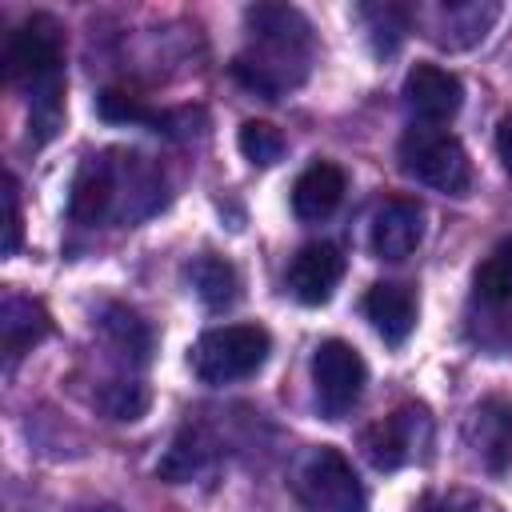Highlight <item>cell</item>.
Here are the masks:
<instances>
[{
	"instance_id": "cell-1",
	"label": "cell",
	"mask_w": 512,
	"mask_h": 512,
	"mask_svg": "<svg viewBox=\"0 0 512 512\" xmlns=\"http://www.w3.org/2000/svg\"><path fill=\"white\" fill-rule=\"evenodd\" d=\"M168 200L156 160L128 148H100L80 160L68 188V220L76 224H140Z\"/></svg>"
},
{
	"instance_id": "cell-2",
	"label": "cell",
	"mask_w": 512,
	"mask_h": 512,
	"mask_svg": "<svg viewBox=\"0 0 512 512\" xmlns=\"http://www.w3.org/2000/svg\"><path fill=\"white\" fill-rule=\"evenodd\" d=\"M8 84L28 88L32 148L48 144L64 124V24L52 12H32L4 44Z\"/></svg>"
},
{
	"instance_id": "cell-3",
	"label": "cell",
	"mask_w": 512,
	"mask_h": 512,
	"mask_svg": "<svg viewBox=\"0 0 512 512\" xmlns=\"http://www.w3.org/2000/svg\"><path fill=\"white\" fill-rule=\"evenodd\" d=\"M252 32V48L232 60V72L244 88L260 92L264 100H280L308 76L312 60V24L292 4H252L244 12Z\"/></svg>"
},
{
	"instance_id": "cell-4",
	"label": "cell",
	"mask_w": 512,
	"mask_h": 512,
	"mask_svg": "<svg viewBox=\"0 0 512 512\" xmlns=\"http://www.w3.org/2000/svg\"><path fill=\"white\" fill-rule=\"evenodd\" d=\"M396 160H400V172L424 188H436L448 196H464L472 188V160L460 136L440 124H412L396 144Z\"/></svg>"
},
{
	"instance_id": "cell-5",
	"label": "cell",
	"mask_w": 512,
	"mask_h": 512,
	"mask_svg": "<svg viewBox=\"0 0 512 512\" xmlns=\"http://www.w3.org/2000/svg\"><path fill=\"white\" fill-rule=\"evenodd\" d=\"M292 492L304 512H368V492L356 468L332 444H316L296 460Z\"/></svg>"
},
{
	"instance_id": "cell-6",
	"label": "cell",
	"mask_w": 512,
	"mask_h": 512,
	"mask_svg": "<svg viewBox=\"0 0 512 512\" xmlns=\"http://www.w3.org/2000/svg\"><path fill=\"white\" fill-rule=\"evenodd\" d=\"M272 352V336L260 324H224V328H208L192 352L188 364L204 384H236L248 380L264 368Z\"/></svg>"
},
{
	"instance_id": "cell-7",
	"label": "cell",
	"mask_w": 512,
	"mask_h": 512,
	"mask_svg": "<svg viewBox=\"0 0 512 512\" xmlns=\"http://www.w3.org/2000/svg\"><path fill=\"white\" fill-rule=\"evenodd\" d=\"M360 448L376 472H396L404 464H424L432 452V416L424 404H400L384 420L368 424Z\"/></svg>"
},
{
	"instance_id": "cell-8",
	"label": "cell",
	"mask_w": 512,
	"mask_h": 512,
	"mask_svg": "<svg viewBox=\"0 0 512 512\" xmlns=\"http://www.w3.org/2000/svg\"><path fill=\"white\" fill-rule=\"evenodd\" d=\"M312 384L320 412L328 420H340L360 404L368 384V364L348 340H320L312 352Z\"/></svg>"
},
{
	"instance_id": "cell-9",
	"label": "cell",
	"mask_w": 512,
	"mask_h": 512,
	"mask_svg": "<svg viewBox=\"0 0 512 512\" xmlns=\"http://www.w3.org/2000/svg\"><path fill=\"white\" fill-rule=\"evenodd\" d=\"M464 444L484 472L492 476L512 472V400L508 396L476 400L472 412L464 416Z\"/></svg>"
},
{
	"instance_id": "cell-10",
	"label": "cell",
	"mask_w": 512,
	"mask_h": 512,
	"mask_svg": "<svg viewBox=\"0 0 512 512\" xmlns=\"http://www.w3.org/2000/svg\"><path fill=\"white\" fill-rule=\"evenodd\" d=\"M408 112L420 120V124H444L460 112L464 104V84L456 72L440 68V64H412L408 76H404V88H400Z\"/></svg>"
},
{
	"instance_id": "cell-11",
	"label": "cell",
	"mask_w": 512,
	"mask_h": 512,
	"mask_svg": "<svg viewBox=\"0 0 512 512\" xmlns=\"http://www.w3.org/2000/svg\"><path fill=\"white\" fill-rule=\"evenodd\" d=\"M340 276H344V252L336 244H328V240H312L288 264V292L300 304L320 308V304L332 300Z\"/></svg>"
},
{
	"instance_id": "cell-12",
	"label": "cell",
	"mask_w": 512,
	"mask_h": 512,
	"mask_svg": "<svg viewBox=\"0 0 512 512\" xmlns=\"http://www.w3.org/2000/svg\"><path fill=\"white\" fill-rule=\"evenodd\" d=\"M368 240H372V252L380 260H392V264L408 260L424 240V208H420V200H412V196L384 200L380 212L372 216Z\"/></svg>"
},
{
	"instance_id": "cell-13",
	"label": "cell",
	"mask_w": 512,
	"mask_h": 512,
	"mask_svg": "<svg viewBox=\"0 0 512 512\" xmlns=\"http://www.w3.org/2000/svg\"><path fill=\"white\" fill-rule=\"evenodd\" d=\"M500 8L496 4H480V0H448V4H436L428 16H424V28H428V40L448 48V52H460V48H472L488 36V28L496 24Z\"/></svg>"
},
{
	"instance_id": "cell-14",
	"label": "cell",
	"mask_w": 512,
	"mask_h": 512,
	"mask_svg": "<svg viewBox=\"0 0 512 512\" xmlns=\"http://www.w3.org/2000/svg\"><path fill=\"white\" fill-rule=\"evenodd\" d=\"M416 312H420L416 292H412L408 284H400V280H380V284H372V288L364 292V316H368V324L380 332V340L392 344V348L412 336Z\"/></svg>"
},
{
	"instance_id": "cell-15",
	"label": "cell",
	"mask_w": 512,
	"mask_h": 512,
	"mask_svg": "<svg viewBox=\"0 0 512 512\" xmlns=\"http://www.w3.org/2000/svg\"><path fill=\"white\" fill-rule=\"evenodd\" d=\"M344 192H348L344 168L332 164V160H312V164L296 176V184H292V212H296L304 224H320V220H328V216L340 208Z\"/></svg>"
},
{
	"instance_id": "cell-16",
	"label": "cell",
	"mask_w": 512,
	"mask_h": 512,
	"mask_svg": "<svg viewBox=\"0 0 512 512\" xmlns=\"http://www.w3.org/2000/svg\"><path fill=\"white\" fill-rule=\"evenodd\" d=\"M48 332H52V316L40 300H32L16 288H8L0 296V344H4L8 360L32 352Z\"/></svg>"
},
{
	"instance_id": "cell-17",
	"label": "cell",
	"mask_w": 512,
	"mask_h": 512,
	"mask_svg": "<svg viewBox=\"0 0 512 512\" xmlns=\"http://www.w3.org/2000/svg\"><path fill=\"white\" fill-rule=\"evenodd\" d=\"M96 116L104 120V124H148L152 132H164V136H176L180 128L176 124H188L196 112H156V108H148L136 92H128V88H104L100 96H96Z\"/></svg>"
},
{
	"instance_id": "cell-18",
	"label": "cell",
	"mask_w": 512,
	"mask_h": 512,
	"mask_svg": "<svg viewBox=\"0 0 512 512\" xmlns=\"http://www.w3.org/2000/svg\"><path fill=\"white\" fill-rule=\"evenodd\" d=\"M212 464H216V440H212L204 428L188 424V428L176 432L172 448H168L164 460L156 464V476L168 480V484H188V480L204 476Z\"/></svg>"
},
{
	"instance_id": "cell-19",
	"label": "cell",
	"mask_w": 512,
	"mask_h": 512,
	"mask_svg": "<svg viewBox=\"0 0 512 512\" xmlns=\"http://www.w3.org/2000/svg\"><path fill=\"white\" fill-rule=\"evenodd\" d=\"M100 332L104 340L128 360V364H148L152 356V328L140 312H132L128 304H104L100 308Z\"/></svg>"
},
{
	"instance_id": "cell-20",
	"label": "cell",
	"mask_w": 512,
	"mask_h": 512,
	"mask_svg": "<svg viewBox=\"0 0 512 512\" xmlns=\"http://www.w3.org/2000/svg\"><path fill=\"white\" fill-rule=\"evenodd\" d=\"M188 280H192L196 296L204 300V308H212V312H224L240 300V276L224 256H212V252L196 256L188 264Z\"/></svg>"
},
{
	"instance_id": "cell-21",
	"label": "cell",
	"mask_w": 512,
	"mask_h": 512,
	"mask_svg": "<svg viewBox=\"0 0 512 512\" xmlns=\"http://www.w3.org/2000/svg\"><path fill=\"white\" fill-rule=\"evenodd\" d=\"M356 16L368 24L372 48H376L380 56L396 52L400 40H404V32L412 28V8H404V4H360Z\"/></svg>"
},
{
	"instance_id": "cell-22",
	"label": "cell",
	"mask_w": 512,
	"mask_h": 512,
	"mask_svg": "<svg viewBox=\"0 0 512 512\" xmlns=\"http://www.w3.org/2000/svg\"><path fill=\"white\" fill-rule=\"evenodd\" d=\"M472 288H476V296L484 304H508L512 300V236H504L492 248V256L476 268Z\"/></svg>"
},
{
	"instance_id": "cell-23",
	"label": "cell",
	"mask_w": 512,
	"mask_h": 512,
	"mask_svg": "<svg viewBox=\"0 0 512 512\" xmlns=\"http://www.w3.org/2000/svg\"><path fill=\"white\" fill-rule=\"evenodd\" d=\"M96 404H100L112 420H140V416L148 412V404H152V392H148L144 380L116 376V380H108V384L100 388Z\"/></svg>"
},
{
	"instance_id": "cell-24",
	"label": "cell",
	"mask_w": 512,
	"mask_h": 512,
	"mask_svg": "<svg viewBox=\"0 0 512 512\" xmlns=\"http://www.w3.org/2000/svg\"><path fill=\"white\" fill-rule=\"evenodd\" d=\"M236 144H240L244 160L256 164V168H272V164L284 156V148H288L284 132H280L276 124H268V120H244Z\"/></svg>"
},
{
	"instance_id": "cell-25",
	"label": "cell",
	"mask_w": 512,
	"mask_h": 512,
	"mask_svg": "<svg viewBox=\"0 0 512 512\" xmlns=\"http://www.w3.org/2000/svg\"><path fill=\"white\" fill-rule=\"evenodd\" d=\"M412 512H500V504L472 488H440L416 500Z\"/></svg>"
},
{
	"instance_id": "cell-26",
	"label": "cell",
	"mask_w": 512,
	"mask_h": 512,
	"mask_svg": "<svg viewBox=\"0 0 512 512\" xmlns=\"http://www.w3.org/2000/svg\"><path fill=\"white\" fill-rule=\"evenodd\" d=\"M4 256H16V248H20V184H16V176L8 172L4 176Z\"/></svg>"
},
{
	"instance_id": "cell-27",
	"label": "cell",
	"mask_w": 512,
	"mask_h": 512,
	"mask_svg": "<svg viewBox=\"0 0 512 512\" xmlns=\"http://www.w3.org/2000/svg\"><path fill=\"white\" fill-rule=\"evenodd\" d=\"M496 152H500V164H504V172L512 176V112L500 120V128H496Z\"/></svg>"
}]
</instances>
